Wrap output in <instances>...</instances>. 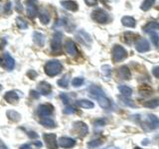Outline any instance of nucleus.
<instances>
[{
	"instance_id": "13",
	"label": "nucleus",
	"mask_w": 159,
	"mask_h": 149,
	"mask_svg": "<svg viewBox=\"0 0 159 149\" xmlns=\"http://www.w3.org/2000/svg\"><path fill=\"white\" fill-rule=\"evenodd\" d=\"M59 145L62 148H73L75 145H76V140L71 138V137L63 136V137L60 138Z\"/></svg>"
},
{
	"instance_id": "16",
	"label": "nucleus",
	"mask_w": 159,
	"mask_h": 149,
	"mask_svg": "<svg viewBox=\"0 0 159 149\" xmlns=\"http://www.w3.org/2000/svg\"><path fill=\"white\" fill-rule=\"evenodd\" d=\"M61 5L65 9L69 10V11H73V12L77 11L79 9L78 4L75 1H72V0H64V1L61 2Z\"/></svg>"
},
{
	"instance_id": "6",
	"label": "nucleus",
	"mask_w": 159,
	"mask_h": 149,
	"mask_svg": "<svg viewBox=\"0 0 159 149\" xmlns=\"http://www.w3.org/2000/svg\"><path fill=\"white\" fill-rule=\"evenodd\" d=\"M43 138L46 143V146L48 149H58V142H57V136L54 133H45Z\"/></svg>"
},
{
	"instance_id": "15",
	"label": "nucleus",
	"mask_w": 159,
	"mask_h": 149,
	"mask_svg": "<svg viewBox=\"0 0 159 149\" xmlns=\"http://www.w3.org/2000/svg\"><path fill=\"white\" fill-rule=\"evenodd\" d=\"M117 76L119 79H129L131 78V73L126 66H122L118 69Z\"/></svg>"
},
{
	"instance_id": "31",
	"label": "nucleus",
	"mask_w": 159,
	"mask_h": 149,
	"mask_svg": "<svg viewBox=\"0 0 159 149\" xmlns=\"http://www.w3.org/2000/svg\"><path fill=\"white\" fill-rule=\"evenodd\" d=\"M119 101H120L121 103L124 104V106H130V107H135V103H134L131 99H129L128 97H119Z\"/></svg>"
},
{
	"instance_id": "29",
	"label": "nucleus",
	"mask_w": 159,
	"mask_h": 149,
	"mask_svg": "<svg viewBox=\"0 0 159 149\" xmlns=\"http://www.w3.org/2000/svg\"><path fill=\"white\" fill-rule=\"evenodd\" d=\"M154 3H155V0H144L141 4L140 8H141V10H143V11H148V10L154 5Z\"/></svg>"
},
{
	"instance_id": "34",
	"label": "nucleus",
	"mask_w": 159,
	"mask_h": 149,
	"mask_svg": "<svg viewBox=\"0 0 159 149\" xmlns=\"http://www.w3.org/2000/svg\"><path fill=\"white\" fill-rule=\"evenodd\" d=\"M150 39H151V42L155 45L156 47L159 46V36L157 35V33L155 32H151L150 33Z\"/></svg>"
},
{
	"instance_id": "45",
	"label": "nucleus",
	"mask_w": 159,
	"mask_h": 149,
	"mask_svg": "<svg viewBox=\"0 0 159 149\" xmlns=\"http://www.w3.org/2000/svg\"><path fill=\"white\" fill-rule=\"evenodd\" d=\"M28 136L30 138H36V137H38V134L36 132H34V131H29L28 132Z\"/></svg>"
},
{
	"instance_id": "49",
	"label": "nucleus",
	"mask_w": 159,
	"mask_h": 149,
	"mask_svg": "<svg viewBox=\"0 0 159 149\" xmlns=\"http://www.w3.org/2000/svg\"><path fill=\"white\" fill-rule=\"evenodd\" d=\"M0 149H8L7 146L5 145V144H4L1 140H0Z\"/></svg>"
},
{
	"instance_id": "38",
	"label": "nucleus",
	"mask_w": 159,
	"mask_h": 149,
	"mask_svg": "<svg viewBox=\"0 0 159 149\" xmlns=\"http://www.w3.org/2000/svg\"><path fill=\"white\" fill-rule=\"evenodd\" d=\"M15 3H16V6H15V9H16L17 12H22L23 7H22V4L20 2V0H15Z\"/></svg>"
},
{
	"instance_id": "44",
	"label": "nucleus",
	"mask_w": 159,
	"mask_h": 149,
	"mask_svg": "<svg viewBox=\"0 0 159 149\" xmlns=\"http://www.w3.org/2000/svg\"><path fill=\"white\" fill-rule=\"evenodd\" d=\"M152 73L155 76L157 79H159V67H155L153 70H152Z\"/></svg>"
},
{
	"instance_id": "2",
	"label": "nucleus",
	"mask_w": 159,
	"mask_h": 149,
	"mask_svg": "<svg viewBox=\"0 0 159 149\" xmlns=\"http://www.w3.org/2000/svg\"><path fill=\"white\" fill-rule=\"evenodd\" d=\"M62 70H63V65L61 64V62L58 61V60L49 61L44 67V71L49 77L57 76V74H59L62 72Z\"/></svg>"
},
{
	"instance_id": "17",
	"label": "nucleus",
	"mask_w": 159,
	"mask_h": 149,
	"mask_svg": "<svg viewBox=\"0 0 159 149\" xmlns=\"http://www.w3.org/2000/svg\"><path fill=\"white\" fill-rule=\"evenodd\" d=\"M4 99L9 103H16L19 101V97L16 93V92L11 91V92H8V93H5Z\"/></svg>"
},
{
	"instance_id": "47",
	"label": "nucleus",
	"mask_w": 159,
	"mask_h": 149,
	"mask_svg": "<svg viewBox=\"0 0 159 149\" xmlns=\"http://www.w3.org/2000/svg\"><path fill=\"white\" fill-rule=\"evenodd\" d=\"M11 9V2H8L6 5V8H4V12H8Z\"/></svg>"
},
{
	"instance_id": "48",
	"label": "nucleus",
	"mask_w": 159,
	"mask_h": 149,
	"mask_svg": "<svg viewBox=\"0 0 159 149\" xmlns=\"http://www.w3.org/2000/svg\"><path fill=\"white\" fill-rule=\"evenodd\" d=\"M20 149H31L29 144H23L22 146H20Z\"/></svg>"
},
{
	"instance_id": "28",
	"label": "nucleus",
	"mask_w": 159,
	"mask_h": 149,
	"mask_svg": "<svg viewBox=\"0 0 159 149\" xmlns=\"http://www.w3.org/2000/svg\"><path fill=\"white\" fill-rule=\"evenodd\" d=\"M138 38V35L134 34L132 32H126L124 34V40H125V42L128 43V44H131L133 42H135Z\"/></svg>"
},
{
	"instance_id": "10",
	"label": "nucleus",
	"mask_w": 159,
	"mask_h": 149,
	"mask_svg": "<svg viewBox=\"0 0 159 149\" xmlns=\"http://www.w3.org/2000/svg\"><path fill=\"white\" fill-rule=\"evenodd\" d=\"M2 66L7 70V71H12V70L14 69L15 67V61L14 59L10 56V55L8 53H5L4 56H3V59H2Z\"/></svg>"
},
{
	"instance_id": "7",
	"label": "nucleus",
	"mask_w": 159,
	"mask_h": 149,
	"mask_svg": "<svg viewBox=\"0 0 159 149\" xmlns=\"http://www.w3.org/2000/svg\"><path fill=\"white\" fill-rule=\"evenodd\" d=\"M53 111H54V106L50 103L41 104V106H40L37 109L38 115L42 118L43 117H49L53 113Z\"/></svg>"
},
{
	"instance_id": "8",
	"label": "nucleus",
	"mask_w": 159,
	"mask_h": 149,
	"mask_svg": "<svg viewBox=\"0 0 159 149\" xmlns=\"http://www.w3.org/2000/svg\"><path fill=\"white\" fill-rule=\"evenodd\" d=\"M74 131L76 132V134H78L80 137H84L88 134L89 128H88V125L84 122L78 121L74 124Z\"/></svg>"
},
{
	"instance_id": "20",
	"label": "nucleus",
	"mask_w": 159,
	"mask_h": 149,
	"mask_svg": "<svg viewBox=\"0 0 159 149\" xmlns=\"http://www.w3.org/2000/svg\"><path fill=\"white\" fill-rule=\"evenodd\" d=\"M33 39L34 42L36 43L39 47H43L45 44V36L40 32H34L33 34Z\"/></svg>"
},
{
	"instance_id": "41",
	"label": "nucleus",
	"mask_w": 159,
	"mask_h": 149,
	"mask_svg": "<svg viewBox=\"0 0 159 149\" xmlns=\"http://www.w3.org/2000/svg\"><path fill=\"white\" fill-rule=\"evenodd\" d=\"M84 2L88 6H94L98 3V0H84Z\"/></svg>"
},
{
	"instance_id": "42",
	"label": "nucleus",
	"mask_w": 159,
	"mask_h": 149,
	"mask_svg": "<svg viewBox=\"0 0 159 149\" xmlns=\"http://www.w3.org/2000/svg\"><path fill=\"white\" fill-rule=\"evenodd\" d=\"M60 97L62 98V101H63L64 103H66V104L69 103V97L66 96L65 93H61V94H60Z\"/></svg>"
},
{
	"instance_id": "24",
	"label": "nucleus",
	"mask_w": 159,
	"mask_h": 149,
	"mask_svg": "<svg viewBox=\"0 0 159 149\" xmlns=\"http://www.w3.org/2000/svg\"><path fill=\"white\" fill-rule=\"evenodd\" d=\"M76 103L82 108H93L94 106L93 102L88 101V99H79L76 102Z\"/></svg>"
},
{
	"instance_id": "21",
	"label": "nucleus",
	"mask_w": 159,
	"mask_h": 149,
	"mask_svg": "<svg viewBox=\"0 0 159 149\" xmlns=\"http://www.w3.org/2000/svg\"><path fill=\"white\" fill-rule=\"evenodd\" d=\"M156 29H159V24L157 22H154V21H151V22H148L145 26L142 28V30L145 33H151V32H154V30Z\"/></svg>"
},
{
	"instance_id": "52",
	"label": "nucleus",
	"mask_w": 159,
	"mask_h": 149,
	"mask_svg": "<svg viewBox=\"0 0 159 149\" xmlns=\"http://www.w3.org/2000/svg\"><path fill=\"white\" fill-rule=\"evenodd\" d=\"M1 89H2V86L0 84V92H1Z\"/></svg>"
},
{
	"instance_id": "18",
	"label": "nucleus",
	"mask_w": 159,
	"mask_h": 149,
	"mask_svg": "<svg viewBox=\"0 0 159 149\" xmlns=\"http://www.w3.org/2000/svg\"><path fill=\"white\" fill-rule=\"evenodd\" d=\"M147 122L148 125L150 126L151 129H156L157 127H159V118L154 115V114H148L147 115Z\"/></svg>"
},
{
	"instance_id": "3",
	"label": "nucleus",
	"mask_w": 159,
	"mask_h": 149,
	"mask_svg": "<svg viewBox=\"0 0 159 149\" xmlns=\"http://www.w3.org/2000/svg\"><path fill=\"white\" fill-rule=\"evenodd\" d=\"M111 54H112V60H113L114 63L121 62L127 57L126 50L124 49L123 47L119 46V45H116V46L112 48Z\"/></svg>"
},
{
	"instance_id": "46",
	"label": "nucleus",
	"mask_w": 159,
	"mask_h": 149,
	"mask_svg": "<svg viewBox=\"0 0 159 149\" xmlns=\"http://www.w3.org/2000/svg\"><path fill=\"white\" fill-rule=\"evenodd\" d=\"M31 97H33L34 98H39V93L37 91H31Z\"/></svg>"
},
{
	"instance_id": "50",
	"label": "nucleus",
	"mask_w": 159,
	"mask_h": 149,
	"mask_svg": "<svg viewBox=\"0 0 159 149\" xmlns=\"http://www.w3.org/2000/svg\"><path fill=\"white\" fill-rule=\"evenodd\" d=\"M35 145L38 146V147H41V146H42V143H41V142H39V141H37V142H35Z\"/></svg>"
},
{
	"instance_id": "40",
	"label": "nucleus",
	"mask_w": 159,
	"mask_h": 149,
	"mask_svg": "<svg viewBox=\"0 0 159 149\" xmlns=\"http://www.w3.org/2000/svg\"><path fill=\"white\" fill-rule=\"evenodd\" d=\"M106 124V120L104 119H97L96 121H94V125L96 126H102Z\"/></svg>"
},
{
	"instance_id": "5",
	"label": "nucleus",
	"mask_w": 159,
	"mask_h": 149,
	"mask_svg": "<svg viewBox=\"0 0 159 149\" xmlns=\"http://www.w3.org/2000/svg\"><path fill=\"white\" fill-rule=\"evenodd\" d=\"M92 18L96 22L101 23V24L107 23L108 19H109L108 14L106 11H104V10H102V9H97V10H94V11L92 13Z\"/></svg>"
},
{
	"instance_id": "25",
	"label": "nucleus",
	"mask_w": 159,
	"mask_h": 149,
	"mask_svg": "<svg viewBox=\"0 0 159 149\" xmlns=\"http://www.w3.org/2000/svg\"><path fill=\"white\" fill-rule=\"evenodd\" d=\"M7 117L10 119V120H12L13 122H18L20 119H21V115L15 111H8Z\"/></svg>"
},
{
	"instance_id": "23",
	"label": "nucleus",
	"mask_w": 159,
	"mask_h": 149,
	"mask_svg": "<svg viewBox=\"0 0 159 149\" xmlns=\"http://www.w3.org/2000/svg\"><path fill=\"white\" fill-rule=\"evenodd\" d=\"M118 91L120 92V93L125 97H129L132 94L131 88H129L127 86H124V84H120V86H118Z\"/></svg>"
},
{
	"instance_id": "19",
	"label": "nucleus",
	"mask_w": 159,
	"mask_h": 149,
	"mask_svg": "<svg viewBox=\"0 0 159 149\" xmlns=\"http://www.w3.org/2000/svg\"><path fill=\"white\" fill-rule=\"evenodd\" d=\"M121 23L123 26H125L127 28H134L136 26V21L135 19L130 17V16H124L121 19Z\"/></svg>"
},
{
	"instance_id": "9",
	"label": "nucleus",
	"mask_w": 159,
	"mask_h": 149,
	"mask_svg": "<svg viewBox=\"0 0 159 149\" xmlns=\"http://www.w3.org/2000/svg\"><path fill=\"white\" fill-rule=\"evenodd\" d=\"M135 49L139 53H145L147 51H149L150 49V44L147 41L146 39H138L135 42Z\"/></svg>"
},
{
	"instance_id": "11",
	"label": "nucleus",
	"mask_w": 159,
	"mask_h": 149,
	"mask_svg": "<svg viewBox=\"0 0 159 149\" xmlns=\"http://www.w3.org/2000/svg\"><path fill=\"white\" fill-rule=\"evenodd\" d=\"M27 14L30 18H35L38 14V8L35 0H29L27 1Z\"/></svg>"
},
{
	"instance_id": "12",
	"label": "nucleus",
	"mask_w": 159,
	"mask_h": 149,
	"mask_svg": "<svg viewBox=\"0 0 159 149\" xmlns=\"http://www.w3.org/2000/svg\"><path fill=\"white\" fill-rule=\"evenodd\" d=\"M65 50H66V52L69 56H71V57L77 56V54H78L77 46H76V44H75V42L72 41V40H68L66 42V44H65Z\"/></svg>"
},
{
	"instance_id": "27",
	"label": "nucleus",
	"mask_w": 159,
	"mask_h": 149,
	"mask_svg": "<svg viewBox=\"0 0 159 149\" xmlns=\"http://www.w3.org/2000/svg\"><path fill=\"white\" fill-rule=\"evenodd\" d=\"M142 106L148 108H155L159 106V98H154V99H150V101L144 102H142Z\"/></svg>"
},
{
	"instance_id": "1",
	"label": "nucleus",
	"mask_w": 159,
	"mask_h": 149,
	"mask_svg": "<svg viewBox=\"0 0 159 149\" xmlns=\"http://www.w3.org/2000/svg\"><path fill=\"white\" fill-rule=\"evenodd\" d=\"M89 94L98 99V104L101 106V107H102L103 109H108L111 107V99H109L106 94H104L102 89L98 87V86H92L89 88Z\"/></svg>"
},
{
	"instance_id": "4",
	"label": "nucleus",
	"mask_w": 159,
	"mask_h": 149,
	"mask_svg": "<svg viewBox=\"0 0 159 149\" xmlns=\"http://www.w3.org/2000/svg\"><path fill=\"white\" fill-rule=\"evenodd\" d=\"M62 38L63 34L61 32H56L54 34L51 43L52 53H54V55H60L62 52Z\"/></svg>"
},
{
	"instance_id": "26",
	"label": "nucleus",
	"mask_w": 159,
	"mask_h": 149,
	"mask_svg": "<svg viewBox=\"0 0 159 149\" xmlns=\"http://www.w3.org/2000/svg\"><path fill=\"white\" fill-rule=\"evenodd\" d=\"M69 82H70V74H64L63 78H61L58 81V84H59V87L67 88L69 86Z\"/></svg>"
},
{
	"instance_id": "36",
	"label": "nucleus",
	"mask_w": 159,
	"mask_h": 149,
	"mask_svg": "<svg viewBox=\"0 0 159 149\" xmlns=\"http://www.w3.org/2000/svg\"><path fill=\"white\" fill-rule=\"evenodd\" d=\"M16 23L18 25V27L21 29V30H24V29H27L28 28V24L25 22L23 19H21V18H17L16 19Z\"/></svg>"
},
{
	"instance_id": "39",
	"label": "nucleus",
	"mask_w": 159,
	"mask_h": 149,
	"mask_svg": "<svg viewBox=\"0 0 159 149\" xmlns=\"http://www.w3.org/2000/svg\"><path fill=\"white\" fill-rule=\"evenodd\" d=\"M64 112L67 113V114H72V113H75L76 112V109L72 106H67L66 108L64 109Z\"/></svg>"
},
{
	"instance_id": "37",
	"label": "nucleus",
	"mask_w": 159,
	"mask_h": 149,
	"mask_svg": "<svg viewBox=\"0 0 159 149\" xmlns=\"http://www.w3.org/2000/svg\"><path fill=\"white\" fill-rule=\"evenodd\" d=\"M111 72V67H109V66H103L102 67V73L106 74L107 77H109Z\"/></svg>"
},
{
	"instance_id": "30",
	"label": "nucleus",
	"mask_w": 159,
	"mask_h": 149,
	"mask_svg": "<svg viewBox=\"0 0 159 149\" xmlns=\"http://www.w3.org/2000/svg\"><path fill=\"white\" fill-rule=\"evenodd\" d=\"M39 19L43 24H48L50 21V15L48 14L47 11H41L39 13Z\"/></svg>"
},
{
	"instance_id": "43",
	"label": "nucleus",
	"mask_w": 159,
	"mask_h": 149,
	"mask_svg": "<svg viewBox=\"0 0 159 149\" xmlns=\"http://www.w3.org/2000/svg\"><path fill=\"white\" fill-rule=\"evenodd\" d=\"M27 74H28L29 78L31 79H34L35 78L37 77V73L35 72V71H32V70H31V71H29V72L27 73Z\"/></svg>"
},
{
	"instance_id": "35",
	"label": "nucleus",
	"mask_w": 159,
	"mask_h": 149,
	"mask_svg": "<svg viewBox=\"0 0 159 149\" xmlns=\"http://www.w3.org/2000/svg\"><path fill=\"white\" fill-rule=\"evenodd\" d=\"M84 82V79L83 78H75L72 82V84L75 88H79V87L83 86Z\"/></svg>"
},
{
	"instance_id": "14",
	"label": "nucleus",
	"mask_w": 159,
	"mask_h": 149,
	"mask_svg": "<svg viewBox=\"0 0 159 149\" xmlns=\"http://www.w3.org/2000/svg\"><path fill=\"white\" fill-rule=\"evenodd\" d=\"M38 93H40L43 96H49L52 93V87L51 84L46 82H41L38 84Z\"/></svg>"
},
{
	"instance_id": "51",
	"label": "nucleus",
	"mask_w": 159,
	"mask_h": 149,
	"mask_svg": "<svg viewBox=\"0 0 159 149\" xmlns=\"http://www.w3.org/2000/svg\"><path fill=\"white\" fill-rule=\"evenodd\" d=\"M133 149H141V148L140 147H134Z\"/></svg>"
},
{
	"instance_id": "22",
	"label": "nucleus",
	"mask_w": 159,
	"mask_h": 149,
	"mask_svg": "<svg viewBox=\"0 0 159 149\" xmlns=\"http://www.w3.org/2000/svg\"><path fill=\"white\" fill-rule=\"evenodd\" d=\"M40 123H41L43 126L47 127V128L56 127V123H55V121L50 117H43L41 120H40Z\"/></svg>"
},
{
	"instance_id": "33",
	"label": "nucleus",
	"mask_w": 159,
	"mask_h": 149,
	"mask_svg": "<svg viewBox=\"0 0 159 149\" xmlns=\"http://www.w3.org/2000/svg\"><path fill=\"white\" fill-rule=\"evenodd\" d=\"M139 93L141 94H144V96H148V94H150L152 93V88L144 84V86H141L140 88H139Z\"/></svg>"
},
{
	"instance_id": "32",
	"label": "nucleus",
	"mask_w": 159,
	"mask_h": 149,
	"mask_svg": "<svg viewBox=\"0 0 159 149\" xmlns=\"http://www.w3.org/2000/svg\"><path fill=\"white\" fill-rule=\"evenodd\" d=\"M102 139H96V140H92L88 143V147L89 148H96V147H98L99 145H102Z\"/></svg>"
}]
</instances>
